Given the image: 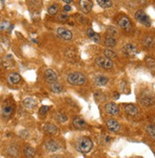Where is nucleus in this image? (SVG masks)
Masks as SVG:
<instances>
[{
    "label": "nucleus",
    "instance_id": "obj_1",
    "mask_svg": "<svg viewBox=\"0 0 155 158\" xmlns=\"http://www.w3.org/2000/svg\"><path fill=\"white\" fill-rule=\"evenodd\" d=\"M93 147L92 141L88 137H81L75 143V148L77 151L83 153H88L91 151Z\"/></svg>",
    "mask_w": 155,
    "mask_h": 158
},
{
    "label": "nucleus",
    "instance_id": "obj_2",
    "mask_svg": "<svg viewBox=\"0 0 155 158\" xmlns=\"http://www.w3.org/2000/svg\"><path fill=\"white\" fill-rule=\"evenodd\" d=\"M67 81L72 85H83L86 83V77L80 72H72L68 75Z\"/></svg>",
    "mask_w": 155,
    "mask_h": 158
},
{
    "label": "nucleus",
    "instance_id": "obj_3",
    "mask_svg": "<svg viewBox=\"0 0 155 158\" xmlns=\"http://www.w3.org/2000/svg\"><path fill=\"white\" fill-rule=\"evenodd\" d=\"M134 17L142 25H145L146 27H150V24H151L150 23V19L148 16V14L145 13L144 11H142V9H140V11H137L136 13H135Z\"/></svg>",
    "mask_w": 155,
    "mask_h": 158
},
{
    "label": "nucleus",
    "instance_id": "obj_4",
    "mask_svg": "<svg viewBox=\"0 0 155 158\" xmlns=\"http://www.w3.org/2000/svg\"><path fill=\"white\" fill-rule=\"evenodd\" d=\"M95 64L103 69H111L113 67L112 61L106 57H97L95 60Z\"/></svg>",
    "mask_w": 155,
    "mask_h": 158
},
{
    "label": "nucleus",
    "instance_id": "obj_5",
    "mask_svg": "<svg viewBox=\"0 0 155 158\" xmlns=\"http://www.w3.org/2000/svg\"><path fill=\"white\" fill-rule=\"evenodd\" d=\"M14 112V105L12 102L6 101L2 107L1 115L4 118H11Z\"/></svg>",
    "mask_w": 155,
    "mask_h": 158
},
{
    "label": "nucleus",
    "instance_id": "obj_6",
    "mask_svg": "<svg viewBox=\"0 0 155 158\" xmlns=\"http://www.w3.org/2000/svg\"><path fill=\"white\" fill-rule=\"evenodd\" d=\"M139 101L142 105L146 106V107H149L155 103V97L150 94L145 93V94L141 95V97L139 98Z\"/></svg>",
    "mask_w": 155,
    "mask_h": 158
},
{
    "label": "nucleus",
    "instance_id": "obj_7",
    "mask_svg": "<svg viewBox=\"0 0 155 158\" xmlns=\"http://www.w3.org/2000/svg\"><path fill=\"white\" fill-rule=\"evenodd\" d=\"M118 26L127 32L131 31V29H132V24H131L130 20L129 19V17H127V16H122L119 19V20H118Z\"/></svg>",
    "mask_w": 155,
    "mask_h": 158
},
{
    "label": "nucleus",
    "instance_id": "obj_8",
    "mask_svg": "<svg viewBox=\"0 0 155 158\" xmlns=\"http://www.w3.org/2000/svg\"><path fill=\"white\" fill-rule=\"evenodd\" d=\"M105 111L107 114H109L110 116H116L119 114V106L114 103V102H110L107 103L105 105Z\"/></svg>",
    "mask_w": 155,
    "mask_h": 158
},
{
    "label": "nucleus",
    "instance_id": "obj_9",
    "mask_svg": "<svg viewBox=\"0 0 155 158\" xmlns=\"http://www.w3.org/2000/svg\"><path fill=\"white\" fill-rule=\"evenodd\" d=\"M56 33L57 35L61 37L64 40H67V41H70L72 39V32L71 31H69L68 28H59L56 31Z\"/></svg>",
    "mask_w": 155,
    "mask_h": 158
},
{
    "label": "nucleus",
    "instance_id": "obj_10",
    "mask_svg": "<svg viewBox=\"0 0 155 158\" xmlns=\"http://www.w3.org/2000/svg\"><path fill=\"white\" fill-rule=\"evenodd\" d=\"M44 146H45V149L50 152H55L57 151H59L61 148L60 144L54 140H48Z\"/></svg>",
    "mask_w": 155,
    "mask_h": 158
},
{
    "label": "nucleus",
    "instance_id": "obj_11",
    "mask_svg": "<svg viewBox=\"0 0 155 158\" xmlns=\"http://www.w3.org/2000/svg\"><path fill=\"white\" fill-rule=\"evenodd\" d=\"M123 53L129 57L135 56L137 53V48L133 44H127L123 46Z\"/></svg>",
    "mask_w": 155,
    "mask_h": 158
},
{
    "label": "nucleus",
    "instance_id": "obj_12",
    "mask_svg": "<svg viewBox=\"0 0 155 158\" xmlns=\"http://www.w3.org/2000/svg\"><path fill=\"white\" fill-rule=\"evenodd\" d=\"M44 76H45L46 81H47L48 83H56L57 80H58L57 74L52 70V69H51V68L46 69V70H45V73H44Z\"/></svg>",
    "mask_w": 155,
    "mask_h": 158
},
{
    "label": "nucleus",
    "instance_id": "obj_13",
    "mask_svg": "<svg viewBox=\"0 0 155 158\" xmlns=\"http://www.w3.org/2000/svg\"><path fill=\"white\" fill-rule=\"evenodd\" d=\"M92 2L91 0H79V7L81 12L84 13H89L92 9Z\"/></svg>",
    "mask_w": 155,
    "mask_h": 158
},
{
    "label": "nucleus",
    "instance_id": "obj_14",
    "mask_svg": "<svg viewBox=\"0 0 155 158\" xmlns=\"http://www.w3.org/2000/svg\"><path fill=\"white\" fill-rule=\"evenodd\" d=\"M106 125H107V127H108V129L110 132H113V133H118L120 131V129H121V126H120L119 122L116 121L115 119L107 120Z\"/></svg>",
    "mask_w": 155,
    "mask_h": 158
},
{
    "label": "nucleus",
    "instance_id": "obj_15",
    "mask_svg": "<svg viewBox=\"0 0 155 158\" xmlns=\"http://www.w3.org/2000/svg\"><path fill=\"white\" fill-rule=\"evenodd\" d=\"M72 125L74 126V128L78 130H83L87 127V124H86V121L83 119L81 116H76L73 118L72 120Z\"/></svg>",
    "mask_w": 155,
    "mask_h": 158
},
{
    "label": "nucleus",
    "instance_id": "obj_16",
    "mask_svg": "<svg viewBox=\"0 0 155 158\" xmlns=\"http://www.w3.org/2000/svg\"><path fill=\"white\" fill-rule=\"evenodd\" d=\"M125 112L130 116H136L139 114V109L133 104H127L125 105Z\"/></svg>",
    "mask_w": 155,
    "mask_h": 158
},
{
    "label": "nucleus",
    "instance_id": "obj_17",
    "mask_svg": "<svg viewBox=\"0 0 155 158\" xmlns=\"http://www.w3.org/2000/svg\"><path fill=\"white\" fill-rule=\"evenodd\" d=\"M23 105H24V107L26 108V109L33 110L37 105V101L33 97H26L25 100L23 101Z\"/></svg>",
    "mask_w": 155,
    "mask_h": 158
},
{
    "label": "nucleus",
    "instance_id": "obj_18",
    "mask_svg": "<svg viewBox=\"0 0 155 158\" xmlns=\"http://www.w3.org/2000/svg\"><path fill=\"white\" fill-rule=\"evenodd\" d=\"M43 130L48 134H51V135H54L58 133V129L57 127L53 124H45L43 127Z\"/></svg>",
    "mask_w": 155,
    "mask_h": 158
},
{
    "label": "nucleus",
    "instance_id": "obj_19",
    "mask_svg": "<svg viewBox=\"0 0 155 158\" xmlns=\"http://www.w3.org/2000/svg\"><path fill=\"white\" fill-rule=\"evenodd\" d=\"M21 81V76L18 73H11L8 76V82L11 84H17Z\"/></svg>",
    "mask_w": 155,
    "mask_h": 158
},
{
    "label": "nucleus",
    "instance_id": "obj_20",
    "mask_svg": "<svg viewBox=\"0 0 155 158\" xmlns=\"http://www.w3.org/2000/svg\"><path fill=\"white\" fill-rule=\"evenodd\" d=\"M87 34H88V37L90 39L95 43H98L100 42V35L98 33H96L92 28H89L88 31H87Z\"/></svg>",
    "mask_w": 155,
    "mask_h": 158
},
{
    "label": "nucleus",
    "instance_id": "obj_21",
    "mask_svg": "<svg viewBox=\"0 0 155 158\" xmlns=\"http://www.w3.org/2000/svg\"><path fill=\"white\" fill-rule=\"evenodd\" d=\"M50 90L53 93H61L63 91V86L57 82L53 83H50Z\"/></svg>",
    "mask_w": 155,
    "mask_h": 158
},
{
    "label": "nucleus",
    "instance_id": "obj_22",
    "mask_svg": "<svg viewBox=\"0 0 155 158\" xmlns=\"http://www.w3.org/2000/svg\"><path fill=\"white\" fill-rule=\"evenodd\" d=\"M95 84L96 85H98V86H104L106 85L107 83H108L109 82V79L105 77V76H98V77H96L95 78Z\"/></svg>",
    "mask_w": 155,
    "mask_h": 158
},
{
    "label": "nucleus",
    "instance_id": "obj_23",
    "mask_svg": "<svg viewBox=\"0 0 155 158\" xmlns=\"http://www.w3.org/2000/svg\"><path fill=\"white\" fill-rule=\"evenodd\" d=\"M24 154L26 158H33L35 156V150L33 147H26L24 149Z\"/></svg>",
    "mask_w": 155,
    "mask_h": 158
},
{
    "label": "nucleus",
    "instance_id": "obj_24",
    "mask_svg": "<svg viewBox=\"0 0 155 158\" xmlns=\"http://www.w3.org/2000/svg\"><path fill=\"white\" fill-rule=\"evenodd\" d=\"M98 5L103 8V9H109L112 6V1L111 0H96Z\"/></svg>",
    "mask_w": 155,
    "mask_h": 158
},
{
    "label": "nucleus",
    "instance_id": "obj_25",
    "mask_svg": "<svg viewBox=\"0 0 155 158\" xmlns=\"http://www.w3.org/2000/svg\"><path fill=\"white\" fill-rule=\"evenodd\" d=\"M55 119L57 121L61 122V123H64V122H66L68 119H69V117H68L67 115H65L63 113H56L55 114Z\"/></svg>",
    "mask_w": 155,
    "mask_h": 158
},
{
    "label": "nucleus",
    "instance_id": "obj_26",
    "mask_svg": "<svg viewBox=\"0 0 155 158\" xmlns=\"http://www.w3.org/2000/svg\"><path fill=\"white\" fill-rule=\"evenodd\" d=\"M104 55L106 58L110 59V60H113V59L117 58V54H116L114 51H112L111 49H106V50L104 51Z\"/></svg>",
    "mask_w": 155,
    "mask_h": 158
},
{
    "label": "nucleus",
    "instance_id": "obj_27",
    "mask_svg": "<svg viewBox=\"0 0 155 158\" xmlns=\"http://www.w3.org/2000/svg\"><path fill=\"white\" fill-rule=\"evenodd\" d=\"M58 9H59L58 4H52V6L48 8V13L51 15H55L58 13Z\"/></svg>",
    "mask_w": 155,
    "mask_h": 158
},
{
    "label": "nucleus",
    "instance_id": "obj_28",
    "mask_svg": "<svg viewBox=\"0 0 155 158\" xmlns=\"http://www.w3.org/2000/svg\"><path fill=\"white\" fill-rule=\"evenodd\" d=\"M105 45L107 46H110V47H112L116 45V40L111 37V36H109V37H107L106 38V40H105Z\"/></svg>",
    "mask_w": 155,
    "mask_h": 158
},
{
    "label": "nucleus",
    "instance_id": "obj_29",
    "mask_svg": "<svg viewBox=\"0 0 155 158\" xmlns=\"http://www.w3.org/2000/svg\"><path fill=\"white\" fill-rule=\"evenodd\" d=\"M146 131H147V133L152 138H154V139H155V126L154 125H149V126H147Z\"/></svg>",
    "mask_w": 155,
    "mask_h": 158
},
{
    "label": "nucleus",
    "instance_id": "obj_30",
    "mask_svg": "<svg viewBox=\"0 0 155 158\" xmlns=\"http://www.w3.org/2000/svg\"><path fill=\"white\" fill-rule=\"evenodd\" d=\"M144 46H147V47H150L153 44V39L150 37V36H148L144 39V42H143Z\"/></svg>",
    "mask_w": 155,
    "mask_h": 158
},
{
    "label": "nucleus",
    "instance_id": "obj_31",
    "mask_svg": "<svg viewBox=\"0 0 155 158\" xmlns=\"http://www.w3.org/2000/svg\"><path fill=\"white\" fill-rule=\"evenodd\" d=\"M68 18H69V16H68V14L66 13H59L57 16V20L60 21V22H66L68 20Z\"/></svg>",
    "mask_w": 155,
    "mask_h": 158
},
{
    "label": "nucleus",
    "instance_id": "obj_32",
    "mask_svg": "<svg viewBox=\"0 0 155 158\" xmlns=\"http://www.w3.org/2000/svg\"><path fill=\"white\" fill-rule=\"evenodd\" d=\"M49 110H50V107L44 105V106H42L40 109H39V115L40 116H45L48 112H49Z\"/></svg>",
    "mask_w": 155,
    "mask_h": 158
},
{
    "label": "nucleus",
    "instance_id": "obj_33",
    "mask_svg": "<svg viewBox=\"0 0 155 158\" xmlns=\"http://www.w3.org/2000/svg\"><path fill=\"white\" fill-rule=\"evenodd\" d=\"M108 34H110V36H111V37L115 36L117 34V29H116L114 27H110L108 28Z\"/></svg>",
    "mask_w": 155,
    "mask_h": 158
},
{
    "label": "nucleus",
    "instance_id": "obj_34",
    "mask_svg": "<svg viewBox=\"0 0 155 158\" xmlns=\"http://www.w3.org/2000/svg\"><path fill=\"white\" fill-rule=\"evenodd\" d=\"M9 153L11 154V156H17L18 154V150L14 147H11L9 149Z\"/></svg>",
    "mask_w": 155,
    "mask_h": 158
},
{
    "label": "nucleus",
    "instance_id": "obj_35",
    "mask_svg": "<svg viewBox=\"0 0 155 158\" xmlns=\"http://www.w3.org/2000/svg\"><path fill=\"white\" fill-rule=\"evenodd\" d=\"M146 63H147V64H148L149 66H150V67L155 66V61L153 60L152 58H150V57H148V58L146 59Z\"/></svg>",
    "mask_w": 155,
    "mask_h": 158
},
{
    "label": "nucleus",
    "instance_id": "obj_36",
    "mask_svg": "<svg viewBox=\"0 0 155 158\" xmlns=\"http://www.w3.org/2000/svg\"><path fill=\"white\" fill-rule=\"evenodd\" d=\"M9 24L8 23H0V31H4V29H7Z\"/></svg>",
    "mask_w": 155,
    "mask_h": 158
},
{
    "label": "nucleus",
    "instance_id": "obj_37",
    "mask_svg": "<svg viewBox=\"0 0 155 158\" xmlns=\"http://www.w3.org/2000/svg\"><path fill=\"white\" fill-rule=\"evenodd\" d=\"M72 9V7L70 6V5H66V6H64V11L65 12H70Z\"/></svg>",
    "mask_w": 155,
    "mask_h": 158
},
{
    "label": "nucleus",
    "instance_id": "obj_38",
    "mask_svg": "<svg viewBox=\"0 0 155 158\" xmlns=\"http://www.w3.org/2000/svg\"><path fill=\"white\" fill-rule=\"evenodd\" d=\"M63 1L66 3V4H70V3H72L73 0H63Z\"/></svg>",
    "mask_w": 155,
    "mask_h": 158
},
{
    "label": "nucleus",
    "instance_id": "obj_39",
    "mask_svg": "<svg viewBox=\"0 0 155 158\" xmlns=\"http://www.w3.org/2000/svg\"><path fill=\"white\" fill-rule=\"evenodd\" d=\"M114 95H115V96H114V98H115V100H118V98H119V94H118V93H115Z\"/></svg>",
    "mask_w": 155,
    "mask_h": 158
},
{
    "label": "nucleus",
    "instance_id": "obj_40",
    "mask_svg": "<svg viewBox=\"0 0 155 158\" xmlns=\"http://www.w3.org/2000/svg\"><path fill=\"white\" fill-rule=\"evenodd\" d=\"M138 1H139L140 3H144L145 1H146V0H138Z\"/></svg>",
    "mask_w": 155,
    "mask_h": 158
},
{
    "label": "nucleus",
    "instance_id": "obj_41",
    "mask_svg": "<svg viewBox=\"0 0 155 158\" xmlns=\"http://www.w3.org/2000/svg\"><path fill=\"white\" fill-rule=\"evenodd\" d=\"M52 158H61L60 156H53V157H52Z\"/></svg>",
    "mask_w": 155,
    "mask_h": 158
}]
</instances>
